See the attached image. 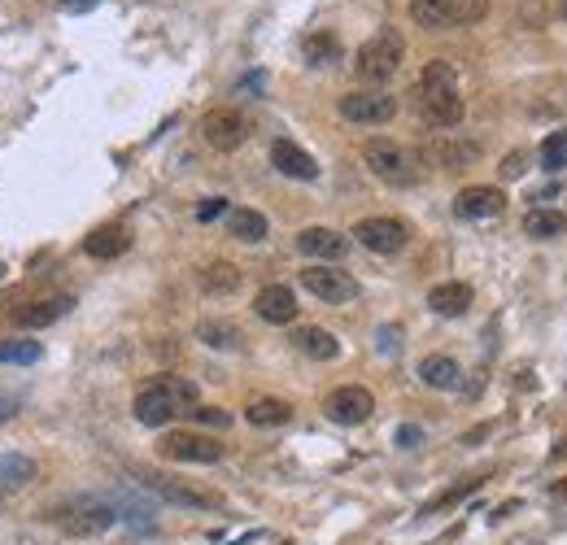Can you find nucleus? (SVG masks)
<instances>
[{"label": "nucleus", "instance_id": "1", "mask_svg": "<svg viewBox=\"0 0 567 545\" xmlns=\"http://www.w3.org/2000/svg\"><path fill=\"white\" fill-rule=\"evenodd\" d=\"M192 406H197V384L184 380V375H158L136 393L131 410H136L144 428H166L175 415H192Z\"/></svg>", "mask_w": 567, "mask_h": 545}, {"label": "nucleus", "instance_id": "2", "mask_svg": "<svg viewBox=\"0 0 567 545\" xmlns=\"http://www.w3.org/2000/svg\"><path fill=\"white\" fill-rule=\"evenodd\" d=\"M402 57H406V40H402V31H393V27H380L371 40L354 53V75L363 79V83H389L397 70H402Z\"/></svg>", "mask_w": 567, "mask_h": 545}, {"label": "nucleus", "instance_id": "3", "mask_svg": "<svg viewBox=\"0 0 567 545\" xmlns=\"http://www.w3.org/2000/svg\"><path fill=\"white\" fill-rule=\"evenodd\" d=\"M363 162H367L371 175L384 179V184H393V188L419 184V153H410L406 144H397V140L371 136L363 144Z\"/></svg>", "mask_w": 567, "mask_h": 545}, {"label": "nucleus", "instance_id": "4", "mask_svg": "<svg viewBox=\"0 0 567 545\" xmlns=\"http://www.w3.org/2000/svg\"><path fill=\"white\" fill-rule=\"evenodd\" d=\"M489 14V0H410V18L424 31H450L467 27Z\"/></svg>", "mask_w": 567, "mask_h": 545}, {"label": "nucleus", "instance_id": "5", "mask_svg": "<svg viewBox=\"0 0 567 545\" xmlns=\"http://www.w3.org/2000/svg\"><path fill=\"white\" fill-rule=\"evenodd\" d=\"M53 519L70 532V537H101L105 528L118 524V511H114L110 502H101V498H79V502L62 506Z\"/></svg>", "mask_w": 567, "mask_h": 545}, {"label": "nucleus", "instance_id": "6", "mask_svg": "<svg viewBox=\"0 0 567 545\" xmlns=\"http://www.w3.org/2000/svg\"><path fill=\"white\" fill-rule=\"evenodd\" d=\"M301 288H306L310 297L328 301V306H345V301L358 297V280L341 266H306L301 271Z\"/></svg>", "mask_w": 567, "mask_h": 545}, {"label": "nucleus", "instance_id": "7", "mask_svg": "<svg viewBox=\"0 0 567 545\" xmlns=\"http://www.w3.org/2000/svg\"><path fill=\"white\" fill-rule=\"evenodd\" d=\"M158 450H162V458H171V463H197V467H210L223 458V445L201 432H166L158 441Z\"/></svg>", "mask_w": 567, "mask_h": 545}, {"label": "nucleus", "instance_id": "8", "mask_svg": "<svg viewBox=\"0 0 567 545\" xmlns=\"http://www.w3.org/2000/svg\"><path fill=\"white\" fill-rule=\"evenodd\" d=\"M201 136H205L210 149L232 153V149H240V144L249 140V123H245V114H240V109L219 105V109H210V114L201 118Z\"/></svg>", "mask_w": 567, "mask_h": 545}, {"label": "nucleus", "instance_id": "9", "mask_svg": "<svg viewBox=\"0 0 567 545\" xmlns=\"http://www.w3.org/2000/svg\"><path fill=\"white\" fill-rule=\"evenodd\" d=\"M144 484H149V489L158 493L162 502H171V506H188V511H219V506H223V493H214V489H197V484L175 480V476H144Z\"/></svg>", "mask_w": 567, "mask_h": 545}, {"label": "nucleus", "instance_id": "10", "mask_svg": "<svg viewBox=\"0 0 567 545\" xmlns=\"http://www.w3.org/2000/svg\"><path fill=\"white\" fill-rule=\"evenodd\" d=\"M349 236L371 253H402L410 245V227L402 218H363V223H354Z\"/></svg>", "mask_w": 567, "mask_h": 545}, {"label": "nucleus", "instance_id": "11", "mask_svg": "<svg viewBox=\"0 0 567 545\" xmlns=\"http://www.w3.org/2000/svg\"><path fill=\"white\" fill-rule=\"evenodd\" d=\"M393 114H397V101L380 88L341 96V118H349V123H358V127H380V123H389Z\"/></svg>", "mask_w": 567, "mask_h": 545}, {"label": "nucleus", "instance_id": "12", "mask_svg": "<svg viewBox=\"0 0 567 545\" xmlns=\"http://www.w3.org/2000/svg\"><path fill=\"white\" fill-rule=\"evenodd\" d=\"M332 423H341V428H358V423L371 419V410H376V397H371L363 384H345V389H332L328 402H323Z\"/></svg>", "mask_w": 567, "mask_h": 545}, {"label": "nucleus", "instance_id": "13", "mask_svg": "<svg viewBox=\"0 0 567 545\" xmlns=\"http://www.w3.org/2000/svg\"><path fill=\"white\" fill-rule=\"evenodd\" d=\"M506 210V192L489 188V184H472L454 197V214L467 218V223H480V218H498Z\"/></svg>", "mask_w": 567, "mask_h": 545}, {"label": "nucleus", "instance_id": "14", "mask_svg": "<svg viewBox=\"0 0 567 545\" xmlns=\"http://www.w3.org/2000/svg\"><path fill=\"white\" fill-rule=\"evenodd\" d=\"M424 157L432 166H441V171H463V166H472L480 157V144L476 140H458V136H437L424 149Z\"/></svg>", "mask_w": 567, "mask_h": 545}, {"label": "nucleus", "instance_id": "15", "mask_svg": "<svg viewBox=\"0 0 567 545\" xmlns=\"http://www.w3.org/2000/svg\"><path fill=\"white\" fill-rule=\"evenodd\" d=\"M271 166L280 175H288V179H306V184H310V179H319V162L306 149H297L293 140H275L271 144Z\"/></svg>", "mask_w": 567, "mask_h": 545}, {"label": "nucleus", "instance_id": "16", "mask_svg": "<svg viewBox=\"0 0 567 545\" xmlns=\"http://www.w3.org/2000/svg\"><path fill=\"white\" fill-rule=\"evenodd\" d=\"M127 249H131V232L118 223H105V227H96V232L83 236V253L96 262H114V258H123Z\"/></svg>", "mask_w": 567, "mask_h": 545}, {"label": "nucleus", "instance_id": "17", "mask_svg": "<svg viewBox=\"0 0 567 545\" xmlns=\"http://www.w3.org/2000/svg\"><path fill=\"white\" fill-rule=\"evenodd\" d=\"M253 310H258V319L284 327V323L297 319V297H293V288H284V284H267L258 297H253Z\"/></svg>", "mask_w": 567, "mask_h": 545}, {"label": "nucleus", "instance_id": "18", "mask_svg": "<svg viewBox=\"0 0 567 545\" xmlns=\"http://www.w3.org/2000/svg\"><path fill=\"white\" fill-rule=\"evenodd\" d=\"M297 249L319 262H341L349 240L341 232H332V227H306V232H297Z\"/></svg>", "mask_w": 567, "mask_h": 545}, {"label": "nucleus", "instance_id": "19", "mask_svg": "<svg viewBox=\"0 0 567 545\" xmlns=\"http://www.w3.org/2000/svg\"><path fill=\"white\" fill-rule=\"evenodd\" d=\"M70 306H75V297L70 293L66 297H35V301H27V306L14 310V323L35 332V327H48V323L62 319V314H70Z\"/></svg>", "mask_w": 567, "mask_h": 545}, {"label": "nucleus", "instance_id": "20", "mask_svg": "<svg viewBox=\"0 0 567 545\" xmlns=\"http://www.w3.org/2000/svg\"><path fill=\"white\" fill-rule=\"evenodd\" d=\"M428 306H432V314H441V319H458V314L472 310V284H463V280L437 284L428 293Z\"/></svg>", "mask_w": 567, "mask_h": 545}, {"label": "nucleus", "instance_id": "21", "mask_svg": "<svg viewBox=\"0 0 567 545\" xmlns=\"http://www.w3.org/2000/svg\"><path fill=\"white\" fill-rule=\"evenodd\" d=\"M419 380L428 384V389H441V393H450L463 384V367L450 358V354H428L424 362H419Z\"/></svg>", "mask_w": 567, "mask_h": 545}, {"label": "nucleus", "instance_id": "22", "mask_svg": "<svg viewBox=\"0 0 567 545\" xmlns=\"http://www.w3.org/2000/svg\"><path fill=\"white\" fill-rule=\"evenodd\" d=\"M445 92H458V70L445 62V57H437V62H428L424 70H419L415 96L419 101H432V96H445Z\"/></svg>", "mask_w": 567, "mask_h": 545}, {"label": "nucleus", "instance_id": "23", "mask_svg": "<svg viewBox=\"0 0 567 545\" xmlns=\"http://www.w3.org/2000/svg\"><path fill=\"white\" fill-rule=\"evenodd\" d=\"M293 345H297L306 358H315V362H332L336 354H341V341H336L332 332H323V327H297V332H293Z\"/></svg>", "mask_w": 567, "mask_h": 545}, {"label": "nucleus", "instance_id": "24", "mask_svg": "<svg viewBox=\"0 0 567 545\" xmlns=\"http://www.w3.org/2000/svg\"><path fill=\"white\" fill-rule=\"evenodd\" d=\"M245 419L253 428H284V423L293 419V406H288L284 397H253L245 406Z\"/></svg>", "mask_w": 567, "mask_h": 545}, {"label": "nucleus", "instance_id": "25", "mask_svg": "<svg viewBox=\"0 0 567 545\" xmlns=\"http://www.w3.org/2000/svg\"><path fill=\"white\" fill-rule=\"evenodd\" d=\"M35 480V463L27 454H0V502L9 498V493H18L22 484Z\"/></svg>", "mask_w": 567, "mask_h": 545}, {"label": "nucleus", "instance_id": "26", "mask_svg": "<svg viewBox=\"0 0 567 545\" xmlns=\"http://www.w3.org/2000/svg\"><path fill=\"white\" fill-rule=\"evenodd\" d=\"M227 232L245 245H258V240H267V218L249 205H236V210H227Z\"/></svg>", "mask_w": 567, "mask_h": 545}, {"label": "nucleus", "instance_id": "27", "mask_svg": "<svg viewBox=\"0 0 567 545\" xmlns=\"http://www.w3.org/2000/svg\"><path fill=\"white\" fill-rule=\"evenodd\" d=\"M567 232V214L559 210H528L524 214V236L533 240H559Z\"/></svg>", "mask_w": 567, "mask_h": 545}, {"label": "nucleus", "instance_id": "28", "mask_svg": "<svg viewBox=\"0 0 567 545\" xmlns=\"http://www.w3.org/2000/svg\"><path fill=\"white\" fill-rule=\"evenodd\" d=\"M301 53H306L310 66H332V62H341V40L332 31H315L301 40Z\"/></svg>", "mask_w": 567, "mask_h": 545}, {"label": "nucleus", "instance_id": "29", "mask_svg": "<svg viewBox=\"0 0 567 545\" xmlns=\"http://www.w3.org/2000/svg\"><path fill=\"white\" fill-rule=\"evenodd\" d=\"M201 288L210 297H227V293H236V288H240V271L232 262H210L201 271Z\"/></svg>", "mask_w": 567, "mask_h": 545}, {"label": "nucleus", "instance_id": "30", "mask_svg": "<svg viewBox=\"0 0 567 545\" xmlns=\"http://www.w3.org/2000/svg\"><path fill=\"white\" fill-rule=\"evenodd\" d=\"M197 336L210 349H240V341H245V336H240V327L236 323H223V319H201Z\"/></svg>", "mask_w": 567, "mask_h": 545}, {"label": "nucleus", "instance_id": "31", "mask_svg": "<svg viewBox=\"0 0 567 545\" xmlns=\"http://www.w3.org/2000/svg\"><path fill=\"white\" fill-rule=\"evenodd\" d=\"M44 358L40 341H27V336H14V341H0V362H18V367H31V362Z\"/></svg>", "mask_w": 567, "mask_h": 545}, {"label": "nucleus", "instance_id": "32", "mask_svg": "<svg viewBox=\"0 0 567 545\" xmlns=\"http://www.w3.org/2000/svg\"><path fill=\"white\" fill-rule=\"evenodd\" d=\"M541 166L554 175V171H563L567 166V127H559V131H550L546 140H541Z\"/></svg>", "mask_w": 567, "mask_h": 545}, {"label": "nucleus", "instance_id": "33", "mask_svg": "<svg viewBox=\"0 0 567 545\" xmlns=\"http://www.w3.org/2000/svg\"><path fill=\"white\" fill-rule=\"evenodd\" d=\"M480 484H485V476H467V480H458L454 489H445L441 498H432L428 506H424V515H437V511H445V506H454V502H463L467 493H476Z\"/></svg>", "mask_w": 567, "mask_h": 545}, {"label": "nucleus", "instance_id": "34", "mask_svg": "<svg viewBox=\"0 0 567 545\" xmlns=\"http://www.w3.org/2000/svg\"><path fill=\"white\" fill-rule=\"evenodd\" d=\"M192 419H197V423H210V428H227V423H232V415H227V410H219V406H192Z\"/></svg>", "mask_w": 567, "mask_h": 545}, {"label": "nucleus", "instance_id": "35", "mask_svg": "<svg viewBox=\"0 0 567 545\" xmlns=\"http://www.w3.org/2000/svg\"><path fill=\"white\" fill-rule=\"evenodd\" d=\"M498 171H502V179H520L528 171V153H506Z\"/></svg>", "mask_w": 567, "mask_h": 545}, {"label": "nucleus", "instance_id": "36", "mask_svg": "<svg viewBox=\"0 0 567 545\" xmlns=\"http://www.w3.org/2000/svg\"><path fill=\"white\" fill-rule=\"evenodd\" d=\"M219 214H227V201H223V197H205V201L197 205V218H201V223H210V218H219Z\"/></svg>", "mask_w": 567, "mask_h": 545}, {"label": "nucleus", "instance_id": "37", "mask_svg": "<svg viewBox=\"0 0 567 545\" xmlns=\"http://www.w3.org/2000/svg\"><path fill=\"white\" fill-rule=\"evenodd\" d=\"M419 441H424V432H419L415 423H402V428H397V445H402V450H415Z\"/></svg>", "mask_w": 567, "mask_h": 545}, {"label": "nucleus", "instance_id": "38", "mask_svg": "<svg viewBox=\"0 0 567 545\" xmlns=\"http://www.w3.org/2000/svg\"><path fill=\"white\" fill-rule=\"evenodd\" d=\"M62 9H70V14H83V9H96L101 0H57Z\"/></svg>", "mask_w": 567, "mask_h": 545}, {"label": "nucleus", "instance_id": "39", "mask_svg": "<svg viewBox=\"0 0 567 545\" xmlns=\"http://www.w3.org/2000/svg\"><path fill=\"white\" fill-rule=\"evenodd\" d=\"M554 493H559V498L567 502V480H559V484H554Z\"/></svg>", "mask_w": 567, "mask_h": 545}, {"label": "nucleus", "instance_id": "40", "mask_svg": "<svg viewBox=\"0 0 567 545\" xmlns=\"http://www.w3.org/2000/svg\"><path fill=\"white\" fill-rule=\"evenodd\" d=\"M9 406H14V402H9V397H0V419L9 415Z\"/></svg>", "mask_w": 567, "mask_h": 545}, {"label": "nucleus", "instance_id": "41", "mask_svg": "<svg viewBox=\"0 0 567 545\" xmlns=\"http://www.w3.org/2000/svg\"><path fill=\"white\" fill-rule=\"evenodd\" d=\"M559 9H563V18H567V0H559Z\"/></svg>", "mask_w": 567, "mask_h": 545}]
</instances>
